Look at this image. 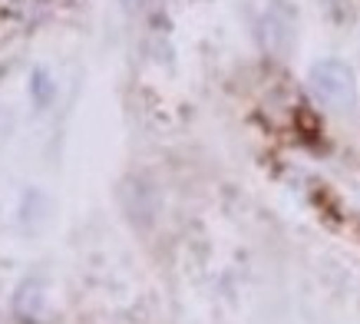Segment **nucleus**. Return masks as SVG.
<instances>
[{"label":"nucleus","mask_w":360,"mask_h":324,"mask_svg":"<svg viewBox=\"0 0 360 324\" xmlns=\"http://www.w3.org/2000/svg\"><path fill=\"white\" fill-rule=\"evenodd\" d=\"M307 87L314 99L328 109H350L357 99V80L354 70L340 60H321L307 76Z\"/></svg>","instance_id":"obj_1"},{"label":"nucleus","mask_w":360,"mask_h":324,"mask_svg":"<svg viewBox=\"0 0 360 324\" xmlns=\"http://www.w3.org/2000/svg\"><path fill=\"white\" fill-rule=\"evenodd\" d=\"M262 44L278 56H284L291 50V44H295V11H291L284 0H274L271 7L264 11Z\"/></svg>","instance_id":"obj_2"},{"label":"nucleus","mask_w":360,"mask_h":324,"mask_svg":"<svg viewBox=\"0 0 360 324\" xmlns=\"http://www.w3.org/2000/svg\"><path fill=\"white\" fill-rule=\"evenodd\" d=\"M33 96H37V106H46V99L53 96V87H50V80H46V73L44 70H37L33 73Z\"/></svg>","instance_id":"obj_3"}]
</instances>
